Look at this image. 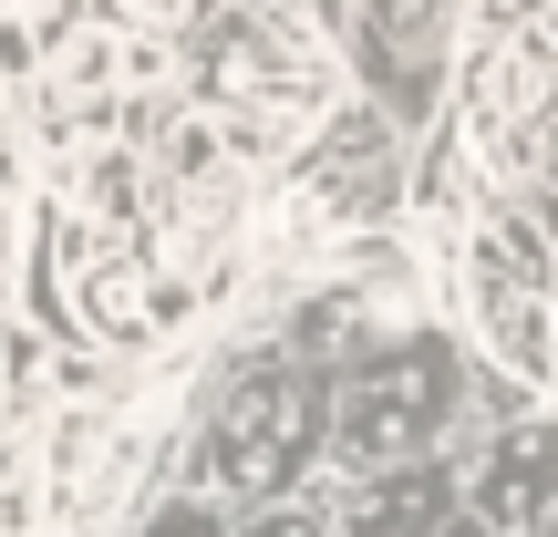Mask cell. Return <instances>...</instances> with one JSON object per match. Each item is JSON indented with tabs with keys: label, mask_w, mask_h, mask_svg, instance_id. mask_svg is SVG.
<instances>
[{
	"label": "cell",
	"mask_w": 558,
	"mask_h": 537,
	"mask_svg": "<svg viewBox=\"0 0 558 537\" xmlns=\"http://www.w3.org/2000/svg\"><path fill=\"white\" fill-rule=\"evenodd\" d=\"M548 0H486L456 83V156L497 186H558V32Z\"/></svg>",
	"instance_id": "cell-1"
},
{
	"label": "cell",
	"mask_w": 558,
	"mask_h": 537,
	"mask_svg": "<svg viewBox=\"0 0 558 537\" xmlns=\"http://www.w3.org/2000/svg\"><path fill=\"white\" fill-rule=\"evenodd\" d=\"M186 73L218 114H239V135L290 145L300 124L331 114V52L300 11L279 0H197L186 11Z\"/></svg>",
	"instance_id": "cell-2"
},
{
	"label": "cell",
	"mask_w": 558,
	"mask_h": 537,
	"mask_svg": "<svg viewBox=\"0 0 558 537\" xmlns=\"http://www.w3.org/2000/svg\"><path fill=\"white\" fill-rule=\"evenodd\" d=\"M465 310L486 352L518 382H558V300H548V248L518 218H465Z\"/></svg>",
	"instance_id": "cell-3"
},
{
	"label": "cell",
	"mask_w": 558,
	"mask_h": 537,
	"mask_svg": "<svg viewBox=\"0 0 558 537\" xmlns=\"http://www.w3.org/2000/svg\"><path fill=\"white\" fill-rule=\"evenodd\" d=\"M62 279H73V310L94 341H114V352H145V341L177 331L186 290L145 259L124 228H94V218H62Z\"/></svg>",
	"instance_id": "cell-4"
},
{
	"label": "cell",
	"mask_w": 558,
	"mask_h": 537,
	"mask_svg": "<svg viewBox=\"0 0 558 537\" xmlns=\"http://www.w3.org/2000/svg\"><path fill=\"white\" fill-rule=\"evenodd\" d=\"M445 414H456V362H445V341H403V352H383L373 373L352 382V403H341V455H362V465L414 455V444L445 435Z\"/></svg>",
	"instance_id": "cell-5"
},
{
	"label": "cell",
	"mask_w": 558,
	"mask_h": 537,
	"mask_svg": "<svg viewBox=\"0 0 558 537\" xmlns=\"http://www.w3.org/2000/svg\"><path fill=\"white\" fill-rule=\"evenodd\" d=\"M393 207V135H383V114H331L320 124V145L300 156L290 176V228L300 239H331V228H362Z\"/></svg>",
	"instance_id": "cell-6"
},
{
	"label": "cell",
	"mask_w": 558,
	"mask_h": 537,
	"mask_svg": "<svg viewBox=\"0 0 558 537\" xmlns=\"http://www.w3.org/2000/svg\"><path fill=\"white\" fill-rule=\"evenodd\" d=\"M300 455H311V382H300V373L248 382V393L218 414V435H207V476H218L228 497H269V486H290Z\"/></svg>",
	"instance_id": "cell-7"
},
{
	"label": "cell",
	"mask_w": 558,
	"mask_h": 537,
	"mask_svg": "<svg viewBox=\"0 0 558 537\" xmlns=\"http://www.w3.org/2000/svg\"><path fill=\"white\" fill-rule=\"evenodd\" d=\"M465 497H476V527H548V507H558V424L497 435Z\"/></svg>",
	"instance_id": "cell-8"
},
{
	"label": "cell",
	"mask_w": 558,
	"mask_h": 537,
	"mask_svg": "<svg viewBox=\"0 0 558 537\" xmlns=\"http://www.w3.org/2000/svg\"><path fill=\"white\" fill-rule=\"evenodd\" d=\"M124 476H135V444H124L114 424H62L52 486H41V527H94L104 507L124 497Z\"/></svg>",
	"instance_id": "cell-9"
},
{
	"label": "cell",
	"mask_w": 558,
	"mask_h": 537,
	"mask_svg": "<svg viewBox=\"0 0 558 537\" xmlns=\"http://www.w3.org/2000/svg\"><path fill=\"white\" fill-rule=\"evenodd\" d=\"M352 537H435L445 527V476H383L352 497Z\"/></svg>",
	"instance_id": "cell-10"
},
{
	"label": "cell",
	"mask_w": 558,
	"mask_h": 537,
	"mask_svg": "<svg viewBox=\"0 0 558 537\" xmlns=\"http://www.w3.org/2000/svg\"><path fill=\"white\" fill-rule=\"evenodd\" d=\"M41 527V444L0 435V537H32Z\"/></svg>",
	"instance_id": "cell-11"
},
{
	"label": "cell",
	"mask_w": 558,
	"mask_h": 537,
	"mask_svg": "<svg viewBox=\"0 0 558 537\" xmlns=\"http://www.w3.org/2000/svg\"><path fill=\"white\" fill-rule=\"evenodd\" d=\"M239 537H331V527L300 517V507H269V517H259V527H239Z\"/></svg>",
	"instance_id": "cell-12"
},
{
	"label": "cell",
	"mask_w": 558,
	"mask_h": 537,
	"mask_svg": "<svg viewBox=\"0 0 558 537\" xmlns=\"http://www.w3.org/2000/svg\"><path fill=\"white\" fill-rule=\"evenodd\" d=\"M145 537H218V517H207V507H166Z\"/></svg>",
	"instance_id": "cell-13"
},
{
	"label": "cell",
	"mask_w": 558,
	"mask_h": 537,
	"mask_svg": "<svg viewBox=\"0 0 558 537\" xmlns=\"http://www.w3.org/2000/svg\"><path fill=\"white\" fill-rule=\"evenodd\" d=\"M21 186V135H11V114H0V197Z\"/></svg>",
	"instance_id": "cell-14"
}]
</instances>
